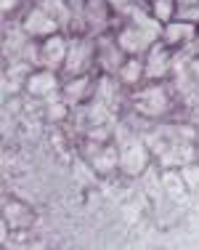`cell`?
I'll list each match as a JSON object with an SVG mask.
<instances>
[{
    "mask_svg": "<svg viewBox=\"0 0 199 250\" xmlns=\"http://www.w3.org/2000/svg\"><path fill=\"white\" fill-rule=\"evenodd\" d=\"M117 43H120V48L127 53V56H138V53H146L151 48V40L144 35V29H138L136 24L125 27L120 35H117Z\"/></svg>",
    "mask_w": 199,
    "mask_h": 250,
    "instance_id": "cell-7",
    "label": "cell"
},
{
    "mask_svg": "<svg viewBox=\"0 0 199 250\" xmlns=\"http://www.w3.org/2000/svg\"><path fill=\"white\" fill-rule=\"evenodd\" d=\"M149 165V149L144 144H127L125 149L120 152V168L125 170L127 176H138L144 173V168Z\"/></svg>",
    "mask_w": 199,
    "mask_h": 250,
    "instance_id": "cell-6",
    "label": "cell"
},
{
    "mask_svg": "<svg viewBox=\"0 0 199 250\" xmlns=\"http://www.w3.org/2000/svg\"><path fill=\"white\" fill-rule=\"evenodd\" d=\"M109 5H112V8H117V11H127V14L136 8V5H133V0H109Z\"/></svg>",
    "mask_w": 199,
    "mask_h": 250,
    "instance_id": "cell-19",
    "label": "cell"
},
{
    "mask_svg": "<svg viewBox=\"0 0 199 250\" xmlns=\"http://www.w3.org/2000/svg\"><path fill=\"white\" fill-rule=\"evenodd\" d=\"M58 88V77L54 69H37V72H29L27 77V91L32 93V96H51V93H56Z\"/></svg>",
    "mask_w": 199,
    "mask_h": 250,
    "instance_id": "cell-8",
    "label": "cell"
},
{
    "mask_svg": "<svg viewBox=\"0 0 199 250\" xmlns=\"http://www.w3.org/2000/svg\"><path fill=\"white\" fill-rule=\"evenodd\" d=\"M96 56H98V64H101L104 72H120V67H122V62H125L127 53L120 48L117 40H114V43H112V40H104V43H98Z\"/></svg>",
    "mask_w": 199,
    "mask_h": 250,
    "instance_id": "cell-9",
    "label": "cell"
},
{
    "mask_svg": "<svg viewBox=\"0 0 199 250\" xmlns=\"http://www.w3.org/2000/svg\"><path fill=\"white\" fill-rule=\"evenodd\" d=\"M40 5H43V8L48 11V14L54 16L61 27H67L69 21H72V8H67V3H64V0H43Z\"/></svg>",
    "mask_w": 199,
    "mask_h": 250,
    "instance_id": "cell-15",
    "label": "cell"
},
{
    "mask_svg": "<svg viewBox=\"0 0 199 250\" xmlns=\"http://www.w3.org/2000/svg\"><path fill=\"white\" fill-rule=\"evenodd\" d=\"M88 8L83 14L88 16V21H90L93 27H104L107 24V8H109V0H88Z\"/></svg>",
    "mask_w": 199,
    "mask_h": 250,
    "instance_id": "cell-13",
    "label": "cell"
},
{
    "mask_svg": "<svg viewBox=\"0 0 199 250\" xmlns=\"http://www.w3.org/2000/svg\"><path fill=\"white\" fill-rule=\"evenodd\" d=\"M197 24H191V21H183V19H170L165 27H162V43L167 45V48H181V45L186 43H194L197 38Z\"/></svg>",
    "mask_w": 199,
    "mask_h": 250,
    "instance_id": "cell-3",
    "label": "cell"
},
{
    "mask_svg": "<svg viewBox=\"0 0 199 250\" xmlns=\"http://www.w3.org/2000/svg\"><path fill=\"white\" fill-rule=\"evenodd\" d=\"M170 48H167L162 40H157L149 51H146V59H144V67H146V77L157 80V77H165L170 72Z\"/></svg>",
    "mask_w": 199,
    "mask_h": 250,
    "instance_id": "cell-5",
    "label": "cell"
},
{
    "mask_svg": "<svg viewBox=\"0 0 199 250\" xmlns=\"http://www.w3.org/2000/svg\"><path fill=\"white\" fill-rule=\"evenodd\" d=\"M151 14L167 24L170 19H175V0H151Z\"/></svg>",
    "mask_w": 199,
    "mask_h": 250,
    "instance_id": "cell-17",
    "label": "cell"
},
{
    "mask_svg": "<svg viewBox=\"0 0 199 250\" xmlns=\"http://www.w3.org/2000/svg\"><path fill=\"white\" fill-rule=\"evenodd\" d=\"M165 106H167V96L160 88H149V91H144V96L138 99V109L149 117H160L162 112H165Z\"/></svg>",
    "mask_w": 199,
    "mask_h": 250,
    "instance_id": "cell-10",
    "label": "cell"
},
{
    "mask_svg": "<svg viewBox=\"0 0 199 250\" xmlns=\"http://www.w3.org/2000/svg\"><path fill=\"white\" fill-rule=\"evenodd\" d=\"M88 88H90V80H88L85 75H77V77H72V80L67 83L64 96H67V101H83L88 96Z\"/></svg>",
    "mask_w": 199,
    "mask_h": 250,
    "instance_id": "cell-14",
    "label": "cell"
},
{
    "mask_svg": "<svg viewBox=\"0 0 199 250\" xmlns=\"http://www.w3.org/2000/svg\"><path fill=\"white\" fill-rule=\"evenodd\" d=\"M67 53H69V43L56 32V35H51V38L43 40L37 59H40V62H43L48 69H58V67H64V62H67Z\"/></svg>",
    "mask_w": 199,
    "mask_h": 250,
    "instance_id": "cell-4",
    "label": "cell"
},
{
    "mask_svg": "<svg viewBox=\"0 0 199 250\" xmlns=\"http://www.w3.org/2000/svg\"><path fill=\"white\" fill-rule=\"evenodd\" d=\"M93 168L98 170V173H109V170L120 168V152L112 149V146H107V149H101L93 157Z\"/></svg>",
    "mask_w": 199,
    "mask_h": 250,
    "instance_id": "cell-12",
    "label": "cell"
},
{
    "mask_svg": "<svg viewBox=\"0 0 199 250\" xmlns=\"http://www.w3.org/2000/svg\"><path fill=\"white\" fill-rule=\"evenodd\" d=\"M93 56H96V45H93L90 40H85V38L72 40V43H69L67 62H64V72H67L69 77L85 75V69L90 67Z\"/></svg>",
    "mask_w": 199,
    "mask_h": 250,
    "instance_id": "cell-1",
    "label": "cell"
},
{
    "mask_svg": "<svg viewBox=\"0 0 199 250\" xmlns=\"http://www.w3.org/2000/svg\"><path fill=\"white\" fill-rule=\"evenodd\" d=\"M175 19L199 24V0H175Z\"/></svg>",
    "mask_w": 199,
    "mask_h": 250,
    "instance_id": "cell-16",
    "label": "cell"
},
{
    "mask_svg": "<svg viewBox=\"0 0 199 250\" xmlns=\"http://www.w3.org/2000/svg\"><path fill=\"white\" fill-rule=\"evenodd\" d=\"M16 3H19V0H3V11H5V14H8V11H14Z\"/></svg>",
    "mask_w": 199,
    "mask_h": 250,
    "instance_id": "cell-20",
    "label": "cell"
},
{
    "mask_svg": "<svg viewBox=\"0 0 199 250\" xmlns=\"http://www.w3.org/2000/svg\"><path fill=\"white\" fill-rule=\"evenodd\" d=\"M58 21L54 19V16L48 14V11L43 8V5H37V8H32L29 14L24 16V21H21V29H24V35H29V38H51V35L58 32Z\"/></svg>",
    "mask_w": 199,
    "mask_h": 250,
    "instance_id": "cell-2",
    "label": "cell"
},
{
    "mask_svg": "<svg viewBox=\"0 0 199 250\" xmlns=\"http://www.w3.org/2000/svg\"><path fill=\"white\" fill-rule=\"evenodd\" d=\"M120 80L125 83V85H136L138 80L146 75V67H144V62L138 56H127L125 62H122V67H120Z\"/></svg>",
    "mask_w": 199,
    "mask_h": 250,
    "instance_id": "cell-11",
    "label": "cell"
},
{
    "mask_svg": "<svg viewBox=\"0 0 199 250\" xmlns=\"http://www.w3.org/2000/svg\"><path fill=\"white\" fill-rule=\"evenodd\" d=\"M64 115H67V104H51L48 106V117H51V120H64Z\"/></svg>",
    "mask_w": 199,
    "mask_h": 250,
    "instance_id": "cell-18",
    "label": "cell"
}]
</instances>
